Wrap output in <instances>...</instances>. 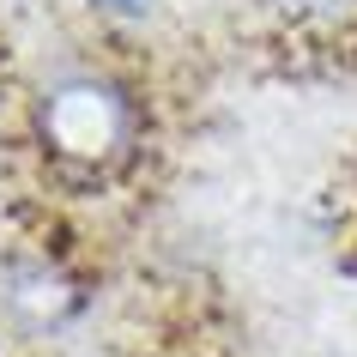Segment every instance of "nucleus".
Here are the masks:
<instances>
[{
	"label": "nucleus",
	"instance_id": "obj_3",
	"mask_svg": "<svg viewBox=\"0 0 357 357\" xmlns=\"http://www.w3.org/2000/svg\"><path fill=\"white\" fill-rule=\"evenodd\" d=\"M279 19H303V24H315V19H339V13H351V0H266Z\"/></svg>",
	"mask_w": 357,
	"mask_h": 357
},
{
	"label": "nucleus",
	"instance_id": "obj_1",
	"mask_svg": "<svg viewBox=\"0 0 357 357\" xmlns=\"http://www.w3.org/2000/svg\"><path fill=\"white\" fill-rule=\"evenodd\" d=\"M43 146L67 164H115L133 139V103L109 79H67L37 109Z\"/></svg>",
	"mask_w": 357,
	"mask_h": 357
},
{
	"label": "nucleus",
	"instance_id": "obj_4",
	"mask_svg": "<svg viewBox=\"0 0 357 357\" xmlns=\"http://www.w3.org/2000/svg\"><path fill=\"white\" fill-rule=\"evenodd\" d=\"M91 6H103V13H121V19H133V13H146V0H91Z\"/></svg>",
	"mask_w": 357,
	"mask_h": 357
},
{
	"label": "nucleus",
	"instance_id": "obj_2",
	"mask_svg": "<svg viewBox=\"0 0 357 357\" xmlns=\"http://www.w3.org/2000/svg\"><path fill=\"white\" fill-rule=\"evenodd\" d=\"M0 297H6V315L19 321V327H37V333L79 315V284L61 266H43V261L13 266L6 284H0Z\"/></svg>",
	"mask_w": 357,
	"mask_h": 357
}]
</instances>
